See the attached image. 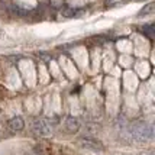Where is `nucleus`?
<instances>
[{"instance_id": "7ed1b4c3", "label": "nucleus", "mask_w": 155, "mask_h": 155, "mask_svg": "<svg viewBox=\"0 0 155 155\" xmlns=\"http://www.w3.org/2000/svg\"><path fill=\"white\" fill-rule=\"evenodd\" d=\"M81 145L84 148L91 149V151H100L101 149V143L97 142L96 139H91V138H83L81 139Z\"/></svg>"}, {"instance_id": "f03ea898", "label": "nucleus", "mask_w": 155, "mask_h": 155, "mask_svg": "<svg viewBox=\"0 0 155 155\" xmlns=\"http://www.w3.org/2000/svg\"><path fill=\"white\" fill-rule=\"evenodd\" d=\"M32 129H34L35 134L39 136H48L51 134V125L45 119H36L32 125Z\"/></svg>"}, {"instance_id": "f257e3e1", "label": "nucleus", "mask_w": 155, "mask_h": 155, "mask_svg": "<svg viewBox=\"0 0 155 155\" xmlns=\"http://www.w3.org/2000/svg\"><path fill=\"white\" fill-rule=\"evenodd\" d=\"M129 132L138 141H149L154 136L152 126L149 123H147V122H135V123H132Z\"/></svg>"}, {"instance_id": "39448f33", "label": "nucleus", "mask_w": 155, "mask_h": 155, "mask_svg": "<svg viewBox=\"0 0 155 155\" xmlns=\"http://www.w3.org/2000/svg\"><path fill=\"white\" fill-rule=\"evenodd\" d=\"M9 128L12 129L13 132H19V130H22V129L25 128L23 119L19 117V116H16V117H13V119H10V120H9Z\"/></svg>"}, {"instance_id": "423d86ee", "label": "nucleus", "mask_w": 155, "mask_h": 155, "mask_svg": "<svg viewBox=\"0 0 155 155\" xmlns=\"http://www.w3.org/2000/svg\"><path fill=\"white\" fill-rule=\"evenodd\" d=\"M154 9V3H149L148 6L145 7V9H142L141 10V13H139V16H142V15H149L151 13V10Z\"/></svg>"}, {"instance_id": "0eeeda50", "label": "nucleus", "mask_w": 155, "mask_h": 155, "mask_svg": "<svg viewBox=\"0 0 155 155\" xmlns=\"http://www.w3.org/2000/svg\"><path fill=\"white\" fill-rule=\"evenodd\" d=\"M142 29H143V31H147V32L149 34V36H152V35H154V28L152 26H143Z\"/></svg>"}, {"instance_id": "20e7f679", "label": "nucleus", "mask_w": 155, "mask_h": 155, "mask_svg": "<svg viewBox=\"0 0 155 155\" xmlns=\"http://www.w3.org/2000/svg\"><path fill=\"white\" fill-rule=\"evenodd\" d=\"M65 129H67V132H70V134H77L78 129H80V123H78V120L75 117L70 116V117L65 119Z\"/></svg>"}]
</instances>
